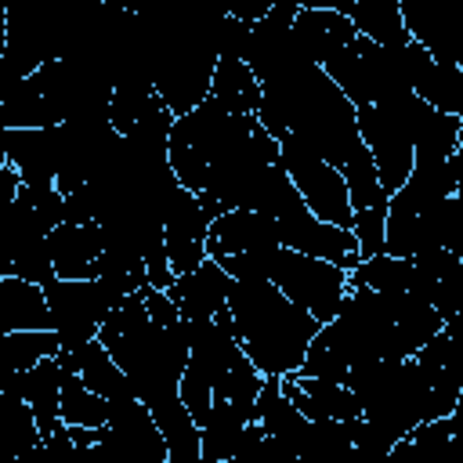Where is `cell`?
Wrapping results in <instances>:
<instances>
[{
	"label": "cell",
	"instance_id": "cell-16",
	"mask_svg": "<svg viewBox=\"0 0 463 463\" xmlns=\"http://www.w3.org/2000/svg\"><path fill=\"white\" fill-rule=\"evenodd\" d=\"M4 159L22 177V188H54L61 163V130H7Z\"/></svg>",
	"mask_w": 463,
	"mask_h": 463
},
{
	"label": "cell",
	"instance_id": "cell-37",
	"mask_svg": "<svg viewBox=\"0 0 463 463\" xmlns=\"http://www.w3.org/2000/svg\"><path fill=\"white\" fill-rule=\"evenodd\" d=\"M18 192H22V177H18L11 166H0V206L14 203Z\"/></svg>",
	"mask_w": 463,
	"mask_h": 463
},
{
	"label": "cell",
	"instance_id": "cell-8",
	"mask_svg": "<svg viewBox=\"0 0 463 463\" xmlns=\"http://www.w3.org/2000/svg\"><path fill=\"white\" fill-rule=\"evenodd\" d=\"M268 282L286 297L293 300L297 307H304L318 326H326L344 293H347V271L318 260V257H304V253H293V250H279L271 257V271H268Z\"/></svg>",
	"mask_w": 463,
	"mask_h": 463
},
{
	"label": "cell",
	"instance_id": "cell-21",
	"mask_svg": "<svg viewBox=\"0 0 463 463\" xmlns=\"http://www.w3.org/2000/svg\"><path fill=\"white\" fill-rule=\"evenodd\" d=\"M293 40L300 47V54L311 61V65H326L336 51H344L351 40H354V29L347 22V14L340 11H329V7H297V18H293Z\"/></svg>",
	"mask_w": 463,
	"mask_h": 463
},
{
	"label": "cell",
	"instance_id": "cell-3",
	"mask_svg": "<svg viewBox=\"0 0 463 463\" xmlns=\"http://www.w3.org/2000/svg\"><path fill=\"white\" fill-rule=\"evenodd\" d=\"M344 387L358 398L362 420L373 423L391 445L427 423V380L412 358L354 365L347 369Z\"/></svg>",
	"mask_w": 463,
	"mask_h": 463
},
{
	"label": "cell",
	"instance_id": "cell-27",
	"mask_svg": "<svg viewBox=\"0 0 463 463\" xmlns=\"http://www.w3.org/2000/svg\"><path fill=\"white\" fill-rule=\"evenodd\" d=\"M210 98L224 105L228 112L253 116L260 105V83L253 80L250 65L239 58H217L213 76H210Z\"/></svg>",
	"mask_w": 463,
	"mask_h": 463
},
{
	"label": "cell",
	"instance_id": "cell-25",
	"mask_svg": "<svg viewBox=\"0 0 463 463\" xmlns=\"http://www.w3.org/2000/svg\"><path fill=\"white\" fill-rule=\"evenodd\" d=\"M22 329H51V311L40 286L7 275L0 279V336Z\"/></svg>",
	"mask_w": 463,
	"mask_h": 463
},
{
	"label": "cell",
	"instance_id": "cell-10",
	"mask_svg": "<svg viewBox=\"0 0 463 463\" xmlns=\"http://www.w3.org/2000/svg\"><path fill=\"white\" fill-rule=\"evenodd\" d=\"M297 0H271L268 14L250 25V43H246V65L257 83H268L275 76H286L300 65H311L297 40H293V18H297Z\"/></svg>",
	"mask_w": 463,
	"mask_h": 463
},
{
	"label": "cell",
	"instance_id": "cell-19",
	"mask_svg": "<svg viewBox=\"0 0 463 463\" xmlns=\"http://www.w3.org/2000/svg\"><path fill=\"white\" fill-rule=\"evenodd\" d=\"M228 289H232V279L221 271L217 260L206 257L195 271L177 275L174 286L166 289V297L174 300L181 322H203V318H213L224 307Z\"/></svg>",
	"mask_w": 463,
	"mask_h": 463
},
{
	"label": "cell",
	"instance_id": "cell-26",
	"mask_svg": "<svg viewBox=\"0 0 463 463\" xmlns=\"http://www.w3.org/2000/svg\"><path fill=\"white\" fill-rule=\"evenodd\" d=\"M250 416L242 409H235L224 398H213L206 423L199 427V459L203 463H228L239 449V438L246 430Z\"/></svg>",
	"mask_w": 463,
	"mask_h": 463
},
{
	"label": "cell",
	"instance_id": "cell-41",
	"mask_svg": "<svg viewBox=\"0 0 463 463\" xmlns=\"http://www.w3.org/2000/svg\"><path fill=\"white\" fill-rule=\"evenodd\" d=\"M4 40H7V7L0 4V51H4Z\"/></svg>",
	"mask_w": 463,
	"mask_h": 463
},
{
	"label": "cell",
	"instance_id": "cell-36",
	"mask_svg": "<svg viewBox=\"0 0 463 463\" xmlns=\"http://www.w3.org/2000/svg\"><path fill=\"white\" fill-rule=\"evenodd\" d=\"M268 7H271V0H239V4H232L228 18H239V22H246V25H257V22L268 14Z\"/></svg>",
	"mask_w": 463,
	"mask_h": 463
},
{
	"label": "cell",
	"instance_id": "cell-18",
	"mask_svg": "<svg viewBox=\"0 0 463 463\" xmlns=\"http://www.w3.org/2000/svg\"><path fill=\"white\" fill-rule=\"evenodd\" d=\"M47 253L54 279L83 282L98 275V257H101V228L90 224H58L47 232Z\"/></svg>",
	"mask_w": 463,
	"mask_h": 463
},
{
	"label": "cell",
	"instance_id": "cell-22",
	"mask_svg": "<svg viewBox=\"0 0 463 463\" xmlns=\"http://www.w3.org/2000/svg\"><path fill=\"white\" fill-rule=\"evenodd\" d=\"M279 391L289 398V405L304 420H358V398L344 383H326V380H304V376H282Z\"/></svg>",
	"mask_w": 463,
	"mask_h": 463
},
{
	"label": "cell",
	"instance_id": "cell-4",
	"mask_svg": "<svg viewBox=\"0 0 463 463\" xmlns=\"http://www.w3.org/2000/svg\"><path fill=\"white\" fill-rule=\"evenodd\" d=\"M109 358L123 369L134 398L152 409L177 394V380L188 365V329L184 322L159 329L156 322H141L119 336L98 340Z\"/></svg>",
	"mask_w": 463,
	"mask_h": 463
},
{
	"label": "cell",
	"instance_id": "cell-17",
	"mask_svg": "<svg viewBox=\"0 0 463 463\" xmlns=\"http://www.w3.org/2000/svg\"><path fill=\"white\" fill-rule=\"evenodd\" d=\"M4 394H14L29 405L33 420H36V430H40V441L51 438L58 427H61V416H58V394H61V365L54 358H43L36 362L33 369L25 373H14L0 383Z\"/></svg>",
	"mask_w": 463,
	"mask_h": 463
},
{
	"label": "cell",
	"instance_id": "cell-33",
	"mask_svg": "<svg viewBox=\"0 0 463 463\" xmlns=\"http://www.w3.org/2000/svg\"><path fill=\"white\" fill-rule=\"evenodd\" d=\"M383 217H387V203L354 210L351 235H354V246H358V260H369V257L383 253Z\"/></svg>",
	"mask_w": 463,
	"mask_h": 463
},
{
	"label": "cell",
	"instance_id": "cell-13",
	"mask_svg": "<svg viewBox=\"0 0 463 463\" xmlns=\"http://www.w3.org/2000/svg\"><path fill=\"white\" fill-rule=\"evenodd\" d=\"M402 72H405V87L423 105H430L445 116L463 112V72L449 54L434 58L423 43L409 40V47H402Z\"/></svg>",
	"mask_w": 463,
	"mask_h": 463
},
{
	"label": "cell",
	"instance_id": "cell-14",
	"mask_svg": "<svg viewBox=\"0 0 463 463\" xmlns=\"http://www.w3.org/2000/svg\"><path fill=\"white\" fill-rule=\"evenodd\" d=\"M206 228L210 221L199 210V199L177 184L163 206V250L174 279L195 271L206 260Z\"/></svg>",
	"mask_w": 463,
	"mask_h": 463
},
{
	"label": "cell",
	"instance_id": "cell-9",
	"mask_svg": "<svg viewBox=\"0 0 463 463\" xmlns=\"http://www.w3.org/2000/svg\"><path fill=\"white\" fill-rule=\"evenodd\" d=\"M43 300L51 311V333L58 336L61 351H76L87 340H94L101 322L109 318V311L119 307L98 279H83V282L51 279L43 286Z\"/></svg>",
	"mask_w": 463,
	"mask_h": 463
},
{
	"label": "cell",
	"instance_id": "cell-1",
	"mask_svg": "<svg viewBox=\"0 0 463 463\" xmlns=\"http://www.w3.org/2000/svg\"><path fill=\"white\" fill-rule=\"evenodd\" d=\"M253 116L271 137L293 134L322 163H329L347 184L351 210L387 203L373 159L358 137L354 105L333 87V80L318 65H300L286 76L260 83V105Z\"/></svg>",
	"mask_w": 463,
	"mask_h": 463
},
{
	"label": "cell",
	"instance_id": "cell-32",
	"mask_svg": "<svg viewBox=\"0 0 463 463\" xmlns=\"http://www.w3.org/2000/svg\"><path fill=\"white\" fill-rule=\"evenodd\" d=\"M58 416L65 427H87V430H98L105 427V398H98L94 391L83 387V380L76 373H65L61 369V394H58Z\"/></svg>",
	"mask_w": 463,
	"mask_h": 463
},
{
	"label": "cell",
	"instance_id": "cell-30",
	"mask_svg": "<svg viewBox=\"0 0 463 463\" xmlns=\"http://www.w3.org/2000/svg\"><path fill=\"white\" fill-rule=\"evenodd\" d=\"M347 369H351V362H347V354H344L336 333H333L329 322H326V326H318V333L311 336V344H307V351H304V362H300V369H297L293 376L326 380V383H344V380H347Z\"/></svg>",
	"mask_w": 463,
	"mask_h": 463
},
{
	"label": "cell",
	"instance_id": "cell-24",
	"mask_svg": "<svg viewBox=\"0 0 463 463\" xmlns=\"http://www.w3.org/2000/svg\"><path fill=\"white\" fill-rule=\"evenodd\" d=\"M51 224L29 206V199H14L7 206H0V279L11 275L14 260L40 239H47Z\"/></svg>",
	"mask_w": 463,
	"mask_h": 463
},
{
	"label": "cell",
	"instance_id": "cell-40",
	"mask_svg": "<svg viewBox=\"0 0 463 463\" xmlns=\"http://www.w3.org/2000/svg\"><path fill=\"white\" fill-rule=\"evenodd\" d=\"M14 463H43V441H40V445H33V449H25Z\"/></svg>",
	"mask_w": 463,
	"mask_h": 463
},
{
	"label": "cell",
	"instance_id": "cell-23",
	"mask_svg": "<svg viewBox=\"0 0 463 463\" xmlns=\"http://www.w3.org/2000/svg\"><path fill=\"white\" fill-rule=\"evenodd\" d=\"M347 286H365V289H373V293H412L416 300H423V304L434 307V286H438V282L423 279V275L412 268V260L380 253V257L362 260L354 271H347Z\"/></svg>",
	"mask_w": 463,
	"mask_h": 463
},
{
	"label": "cell",
	"instance_id": "cell-15",
	"mask_svg": "<svg viewBox=\"0 0 463 463\" xmlns=\"http://www.w3.org/2000/svg\"><path fill=\"white\" fill-rule=\"evenodd\" d=\"M279 224L268 213L253 210H228L210 221L206 228V257H235V253H271L279 250Z\"/></svg>",
	"mask_w": 463,
	"mask_h": 463
},
{
	"label": "cell",
	"instance_id": "cell-34",
	"mask_svg": "<svg viewBox=\"0 0 463 463\" xmlns=\"http://www.w3.org/2000/svg\"><path fill=\"white\" fill-rule=\"evenodd\" d=\"M177 398H181V405L188 409L192 423L203 427L206 416H210V405H213V387H210V380H206L203 373H195L192 365H184V373H181V380H177Z\"/></svg>",
	"mask_w": 463,
	"mask_h": 463
},
{
	"label": "cell",
	"instance_id": "cell-2",
	"mask_svg": "<svg viewBox=\"0 0 463 463\" xmlns=\"http://www.w3.org/2000/svg\"><path fill=\"white\" fill-rule=\"evenodd\" d=\"M224 307L232 311L242 354L260 376H293L304 362L318 322L286 300L271 282H232Z\"/></svg>",
	"mask_w": 463,
	"mask_h": 463
},
{
	"label": "cell",
	"instance_id": "cell-29",
	"mask_svg": "<svg viewBox=\"0 0 463 463\" xmlns=\"http://www.w3.org/2000/svg\"><path fill=\"white\" fill-rule=\"evenodd\" d=\"M54 354H58V336L51 329H22V333L0 336V383Z\"/></svg>",
	"mask_w": 463,
	"mask_h": 463
},
{
	"label": "cell",
	"instance_id": "cell-7",
	"mask_svg": "<svg viewBox=\"0 0 463 463\" xmlns=\"http://www.w3.org/2000/svg\"><path fill=\"white\" fill-rule=\"evenodd\" d=\"M279 145V166L286 170L289 184L297 188V195L304 199L307 213L333 224V228H344L351 232V221H354V210H351V199H347V184L344 177L322 163L300 137L293 134H279L275 137Z\"/></svg>",
	"mask_w": 463,
	"mask_h": 463
},
{
	"label": "cell",
	"instance_id": "cell-42",
	"mask_svg": "<svg viewBox=\"0 0 463 463\" xmlns=\"http://www.w3.org/2000/svg\"><path fill=\"white\" fill-rule=\"evenodd\" d=\"M4 134L7 130H4V119H0V166H7V159H4Z\"/></svg>",
	"mask_w": 463,
	"mask_h": 463
},
{
	"label": "cell",
	"instance_id": "cell-11",
	"mask_svg": "<svg viewBox=\"0 0 463 463\" xmlns=\"http://www.w3.org/2000/svg\"><path fill=\"white\" fill-rule=\"evenodd\" d=\"M275 224H279L282 250H293V253H304V257H318V260H326V264H333L340 271H354L362 264L354 235L311 217L300 195L275 217Z\"/></svg>",
	"mask_w": 463,
	"mask_h": 463
},
{
	"label": "cell",
	"instance_id": "cell-39",
	"mask_svg": "<svg viewBox=\"0 0 463 463\" xmlns=\"http://www.w3.org/2000/svg\"><path fill=\"white\" fill-rule=\"evenodd\" d=\"M18 83H22V76H18V72L7 65V58L0 54V101H7V98L14 94V87H18Z\"/></svg>",
	"mask_w": 463,
	"mask_h": 463
},
{
	"label": "cell",
	"instance_id": "cell-12",
	"mask_svg": "<svg viewBox=\"0 0 463 463\" xmlns=\"http://www.w3.org/2000/svg\"><path fill=\"white\" fill-rule=\"evenodd\" d=\"M109 416L98 427V438L112 445L123 463H166V441L152 420V412L137 398H112L105 402Z\"/></svg>",
	"mask_w": 463,
	"mask_h": 463
},
{
	"label": "cell",
	"instance_id": "cell-20",
	"mask_svg": "<svg viewBox=\"0 0 463 463\" xmlns=\"http://www.w3.org/2000/svg\"><path fill=\"white\" fill-rule=\"evenodd\" d=\"M391 463H463V427L459 409L445 420L420 423L409 438L394 441L387 452Z\"/></svg>",
	"mask_w": 463,
	"mask_h": 463
},
{
	"label": "cell",
	"instance_id": "cell-38",
	"mask_svg": "<svg viewBox=\"0 0 463 463\" xmlns=\"http://www.w3.org/2000/svg\"><path fill=\"white\" fill-rule=\"evenodd\" d=\"M87 463H123V456H119L112 445H105V441L98 438V441L87 449Z\"/></svg>",
	"mask_w": 463,
	"mask_h": 463
},
{
	"label": "cell",
	"instance_id": "cell-6",
	"mask_svg": "<svg viewBox=\"0 0 463 463\" xmlns=\"http://www.w3.org/2000/svg\"><path fill=\"white\" fill-rule=\"evenodd\" d=\"M427 105L405 87L394 90L373 105H358L354 109V123H358V137L373 159L376 181L383 188V195L398 192L412 170V130L416 119Z\"/></svg>",
	"mask_w": 463,
	"mask_h": 463
},
{
	"label": "cell",
	"instance_id": "cell-5",
	"mask_svg": "<svg viewBox=\"0 0 463 463\" xmlns=\"http://www.w3.org/2000/svg\"><path fill=\"white\" fill-rule=\"evenodd\" d=\"M253 127H257V116L228 112L213 98H206L192 112L177 116L166 134V163H170L177 184L188 188L192 195H199L210 163H217L224 152H232L239 141H246Z\"/></svg>",
	"mask_w": 463,
	"mask_h": 463
},
{
	"label": "cell",
	"instance_id": "cell-31",
	"mask_svg": "<svg viewBox=\"0 0 463 463\" xmlns=\"http://www.w3.org/2000/svg\"><path fill=\"white\" fill-rule=\"evenodd\" d=\"M300 463H347L351 459V430L347 420H307L304 441L297 449Z\"/></svg>",
	"mask_w": 463,
	"mask_h": 463
},
{
	"label": "cell",
	"instance_id": "cell-28",
	"mask_svg": "<svg viewBox=\"0 0 463 463\" xmlns=\"http://www.w3.org/2000/svg\"><path fill=\"white\" fill-rule=\"evenodd\" d=\"M69 354H72L76 376L83 380V387H87V391H94V394H98V398H105V402H112V398H134V391H130V383H127L123 369L109 358V351L98 344V336H94V340H87L83 347L69 351Z\"/></svg>",
	"mask_w": 463,
	"mask_h": 463
},
{
	"label": "cell",
	"instance_id": "cell-35",
	"mask_svg": "<svg viewBox=\"0 0 463 463\" xmlns=\"http://www.w3.org/2000/svg\"><path fill=\"white\" fill-rule=\"evenodd\" d=\"M137 293H141V300H145L148 322H156L159 329H170V326H177V322H181V315H177L174 300H170L163 289H152V286H145V289H137Z\"/></svg>",
	"mask_w": 463,
	"mask_h": 463
}]
</instances>
